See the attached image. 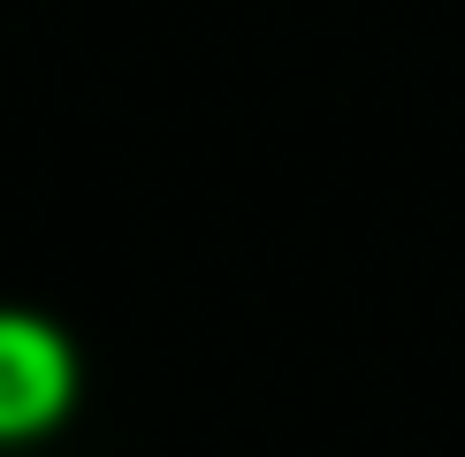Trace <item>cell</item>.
<instances>
[{
	"instance_id": "obj_1",
	"label": "cell",
	"mask_w": 465,
	"mask_h": 457,
	"mask_svg": "<svg viewBox=\"0 0 465 457\" xmlns=\"http://www.w3.org/2000/svg\"><path fill=\"white\" fill-rule=\"evenodd\" d=\"M69 404V343L46 320L0 313V434H38Z\"/></svg>"
}]
</instances>
